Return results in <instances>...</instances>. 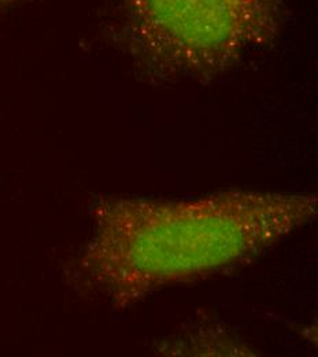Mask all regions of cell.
Listing matches in <instances>:
<instances>
[{"label": "cell", "instance_id": "cell-2", "mask_svg": "<svg viewBox=\"0 0 318 357\" xmlns=\"http://www.w3.org/2000/svg\"><path fill=\"white\" fill-rule=\"evenodd\" d=\"M281 0H120L118 38L145 75L203 80L277 38Z\"/></svg>", "mask_w": 318, "mask_h": 357}, {"label": "cell", "instance_id": "cell-1", "mask_svg": "<svg viewBox=\"0 0 318 357\" xmlns=\"http://www.w3.org/2000/svg\"><path fill=\"white\" fill-rule=\"evenodd\" d=\"M315 195L227 191L185 199L117 198L96 208L79 275L113 308L248 260L317 215Z\"/></svg>", "mask_w": 318, "mask_h": 357}, {"label": "cell", "instance_id": "cell-3", "mask_svg": "<svg viewBox=\"0 0 318 357\" xmlns=\"http://www.w3.org/2000/svg\"><path fill=\"white\" fill-rule=\"evenodd\" d=\"M11 1H14V0H0V8H1L3 6H6V4L11 3Z\"/></svg>", "mask_w": 318, "mask_h": 357}]
</instances>
